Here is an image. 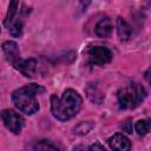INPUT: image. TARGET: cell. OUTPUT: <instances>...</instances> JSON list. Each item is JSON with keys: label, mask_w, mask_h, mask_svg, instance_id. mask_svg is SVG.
<instances>
[{"label": "cell", "mask_w": 151, "mask_h": 151, "mask_svg": "<svg viewBox=\"0 0 151 151\" xmlns=\"http://www.w3.org/2000/svg\"><path fill=\"white\" fill-rule=\"evenodd\" d=\"M109 145L113 151H130L131 142L123 133H116L109 138Z\"/></svg>", "instance_id": "ba28073f"}, {"label": "cell", "mask_w": 151, "mask_h": 151, "mask_svg": "<svg viewBox=\"0 0 151 151\" xmlns=\"http://www.w3.org/2000/svg\"><path fill=\"white\" fill-rule=\"evenodd\" d=\"M2 51H4V54L6 57V59L15 67L18 65V63L21 60L20 58V51H19V47H18V44L15 41H12V40H8V41H5L2 44Z\"/></svg>", "instance_id": "52a82bcc"}, {"label": "cell", "mask_w": 151, "mask_h": 151, "mask_svg": "<svg viewBox=\"0 0 151 151\" xmlns=\"http://www.w3.org/2000/svg\"><path fill=\"white\" fill-rule=\"evenodd\" d=\"M87 151H106V150H105V147H104L101 144H99V143H94V144H92V145L88 147Z\"/></svg>", "instance_id": "9a60e30c"}, {"label": "cell", "mask_w": 151, "mask_h": 151, "mask_svg": "<svg viewBox=\"0 0 151 151\" xmlns=\"http://www.w3.org/2000/svg\"><path fill=\"white\" fill-rule=\"evenodd\" d=\"M123 129L127 132V133H132V127H131V123H129V122H126L125 123V126H123Z\"/></svg>", "instance_id": "2e32d148"}, {"label": "cell", "mask_w": 151, "mask_h": 151, "mask_svg": "<svg viewBox=\"0 0 151 151\" xmlns=\"http://www.w3.org/2000/svg\"><path fill=\"white\" fill-rule=\"evenodd\" d=\"M88 63L92 65H105L112 60V52L105 46H91L87 50Z\"/></svg>", "instance_id": "5b68a950"}, {"label": "cell", "mask_w": 151, "mask_h": 151, "mask_svg": "<svg viewBox=\"0 0 151 151\" xmlns=\"http://www.w3.org/2000/svg\"><path fill=\"white\" fill-rule=\"evenodd\" d=\"M81 104L83 99L80 94L72 88L64 91L61 97H58L57 94L51 96V112L61 122H66L77 116L81 109Z\"/></svg>", "instance_id": "6da1fadb"}, {"label": "cell", "mask_w": 151, "mask_h": 151, "mask_svg": "<svg viewBox=\"0 0 151 151\" xmlns=\"http://www.w3.org/2000/svg\"><path fill=\"white\" fill-rule=\"evenodd\" d=\"M0 117L2 119L4 125L11 132H13L15 134H18V133L21 132V129L24 126V119H22V117L19 113H17L13 110L7 109V110H4L0 113Z\"/></svg>", "instance_id": "8992f818"}, {"label": "cell", "mask_w": 151, "mask_h": 151, "mask_svg": "<svg viewBox=\"0 0 151 151\" xmlns=\"http://www.w3.org/2000/svg\"><path fill=\"white\" fill-rule=\"evenodd\" d=\"M27 14V11L19 9L18 1H11L8 5V12L5 18V26L12 37L19 38L22 34L24 29V17Z\"/></svg>", "instance_id": "277c9868"}, {"label": "cell", "mask_w": 151, "mask_h": 151, "mask_svg": "<svg viewBox=\"0 0 151 151\" xmlns=\"http://www.w3.org/2000/svg\"><path fill=\"white\" fill-rule=\"evenodd\" d=\"M117 33H118V37L122 41L129 40L131 38V34H132V29H131L130 25L122 17L117 18Z\"/></svg>", "instance_id": "8fae6325"}, {"label": "cell", "mask_w": 151, "mask_h": 151, "mask_svg": "<svg viewBox=\"0 0 151 151\" xmlns=\"http://www.w3.org/2000/svg\"><path fill=\"white\" fill-rule=\"evenodd\" d=\"M136 131L138 134L140 136H145L150 132V127H151V122L149 119H142V120H138L136 123Z\"/></svg>", "instance_id": "4fadbf2b"}, {"label": "cell", "mask_w": 151, "mask_h": 151, "mask_svg": "<svg viewBox=\"0 0 151 151\" xmlns=\"http://www.w3.org/2000/svg\"><path fill=\"white\" fill-rule=\"evenodd\" d=\"M15 68L25 77L27 78H33L35 76L37 72V61L33 58H28V59H21L18 65L15 66Z\"/></svg>", "instance_id": "9c48e42d"}, {"label": "cell", "mask_w": 151, "mask_h": 151, "mask_svg": "<svg viewBox=\"0 0 151 151\" xmlns=\"http://www.w3.org/2000/svg\"><path fill=\"white\" fill-rule=\"evenodd\" d=\"M34 150L35 151H63L61 147L58 144H55V143H53L48 139L39 140L34 145Z\"/></svg>", "instance_id": "7c38bea8"}, {"label": "cell", "mask_w": 151, "mask_h": 151, "mask_svg": "<svg viewBox=\"0 0 151 151\" xmlns=\"http://www.w3.org/2000/svg\"><path fill=\"white\" fill-rule=\"evenodd\" d=\"M77 127H81V130H77L76 133H78V134H86V133H88L90 130L93 127V123H92V122H83V123H80Z\"/></svg>", "instance_id": "5bb4252c"}, {"label": "cell", "mask_w": 151, "mask_h": 151, "mask_svg": "<svg viewBox=\"0 0 151 151\" xmlns=\"http://www.w3.org/2000/svg\"><path fill=\"white\" fill-rule=\"evenodd\" d=\"M112 29H113V26H112V21L110 18H103L96 25V34L100 38L110 37L112 33Z\"/></svg>", "instance_id": "30bf717a"}, {"label": "cell", "mask_w": 151, "mask_h": 151, "mask_svg": "<svg viewBox=\"0 0 151 151\" xmlns=\"http://www.w3.org/2000/svg\"><path fill=\"white\" fill-rule=\"evenodd\" d=\"M0 32H1V28H0Z\"/></svg>", "instance_id": "e0dca14e"}, {"label": "cell", "mask_w": 151, "mask_h": 151, "mask_svg": "<svg viewBox=\"0 0 151 151\" xmlns=\"http://www.w3.org/2000/svg\"><path fill=\"white\" fill-rule=\"evenodd\" d=\"M45 88L38 84H28L12 93V101L17 109L28 116L34 114L39 110L37 94L44 93Z\"/></svg>", "instance_id": "7a4b0ae2"}, {"label": "cell", "mask_w": 151, "mask_h": 151, "mask_svg": "<svg viewBox=\"0 0 151 151\" xmlns=\"http://www.w3.org/2000/svg\"><path fill=\"white\" fill-rule=\"evenodd\" d=\"M145 88L137 83H130L129 85L120 88L117 93L119 107L123 110H131L137 107L145 99Z\"/></svg>", "instance_id": "3957f363"}]
</instances>
